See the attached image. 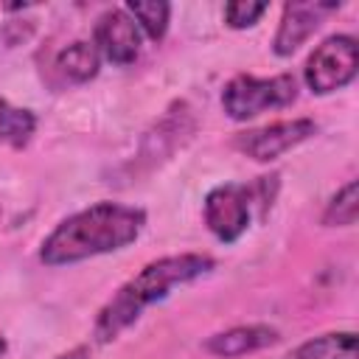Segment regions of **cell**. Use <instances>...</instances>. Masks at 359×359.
<instances>
[{"label":"cell","mask_w":359,"mask_h":359,"mask_svg":"<svg viewBox=\"0 0 359 359\" xmlns=\"http://www.w3.org/2000/svg\"><path fill=\"white\" fill-rule=\"evenodd\" d=\"M146 224V210L95 202L67 219H62L39 247V261L45 266H67L95 255L118 252L129 247Z\"/></svg>","instance_id":"obj_1"},{"label":"cell","mask_w":359,"mask_h":359,"mask_svg":"<svg viewBox=\"0 0 359 359\" xmlns=\"http://www.w3.org/2000/svg\"><path fill=\"white\" fill-rule=\"evenodd\" d=\"M210 269H213V258L199 255V252L165 255V258H157V261L146 264L98 311L95 325H93L95 342H101V345L112 342L121 331H126L132 323H137L143 309H149L151 303H160L163 297H168L171 289L185 286V283L208 275Z\"/></svg>","instance_id":"obj_2"},{"label":"cell","mask_w":359,"mask_h":359,"mask_svg":"<svg viewBox=\"0 0 359 359\" xmlns=\"http://www.w3.org/2000/svg\"><path fill=\"white\" fill-rule=\"evenodd\" d=\"M297 98V81L289 73L258 79V76H236L222 90V107L233 121H250L266 109L289 107Z\"/></svg>","instance_id":"obj_3"},{"label":"cell","mask_w":359,"mask_h":359,"mask_svg":"<svg viewBox=\"0 0 359 359\" xmlns=\"http://www.w3.org/2000/svg\"><path fill=\"white\" fill-rule=\"evenodd\" d=\"M359 70V45L351 34H334L306 59L303 79L314 95H328L342 90L356 79Z\"/></svg>","instance_id":"obj_4"},{"label":"cell","mask_w":359,"mask_h":359,"mask_svg":"<svg viewBox=\"0 0 359 359\" xmlns=\"http://www.w3.org/2000/svg\"><path fill=\"white\" fill-rule=\"evenodd\" d=\"M250 219H252L250 185L227 182V185L213 188L205 196V224L219 241L224 244L238 241L247 233Z\"/></svg>","instance_id":"obj_5"},{"label":"cell","mask_w":359,"mask_h":359,"mask_svg":"<svg viewBox=\"0 0 359 359\" xmlns=\"http://www.w3.org/2000/svg\"><path fill=\"white\" fill-rule=\"evenodd\" d=\"M317 135V123L311 118H292V121H275L261 129L241 132L236 137V149L255 163H269L278 160L280 154L292 151L294 146L306 143L309 137Z\"/></svg>","instance_id":"obj_6"},{"label":"cell","mask_w":359,"mask_h":359,"mask_svg":"<svg viewBox=\"0 0 359 359\" xmlns=\"http://www.w3.org/2000/svg\"><path fill=\"white\" fill-rule=\"evenodd\" d=\"M93 45L112 65H132L140 53V28L126 8H109L95 20Z\"/></svg>","instance_id":"obj_7"},{"label":"cell","mask_w":359,"mask_h":359,"mask_svg":"<svg viewBox=\"0 0 359 359\" xmlns=\"http://www.w3.org/2000/svg\"><path fill=\"white\" fill-rule=\"evenodd\" d=\"M339 8V3H286L280 25L272 39V50L278 56H292L323 22L328 11Z\"/></svg>","instance_id":"obj_8"},{"label":"cell","mask_w":359,"mask_h":359,"mask_svg":"<svg viewBox=\"0 0 359 359\" xmlns=\"http://www.w3.org/2000/svg\"><path fill=\"white\" fill-rule=\"evenodd\" d=\"M280 339V334L269 325H236L227 331H219L205 339V351L219 359H236L261 348H269Z\"/></svg>","instance_id":"obj_9"},{"label":"cell","mask_w":359,"mask_h":359,"mask_svg":"<svg viewBox=\"0 0 359 359\" xmlns=\"http://www.w3.org/2000/svg\"><path fill=\"white\" fill-rule=\"evenodd\" d=\"M289 359H359L353 331H331L297 345Z\"/></svg>","instance_id":"obj_10"},{"label":"cell","mask_w":359,"mask_h":359,"mask_svg":"<svg viewBox=\"0 0 359 359\" xmlns=\"http://www.w3.org/2000/svg\"><path fill=\"white\" fill-rule=\"evenodd\" d=\"M56 67L59 73L73 81V84H84L90 79L98 76V67H101V53L93 42H73L67 45L59 56H56Z\"/></svg>","instance_id":"obj_11"},{"label":"cell","mask_w":359,"mask_h":359,"mask_svg":"<svg viewBox=\"0 0 359 359\" xmlns=\"http://www.w3.org/2000/svg\"><path fill=\"white\" fill-rule=\"evenodd\" d=\"M36 129V115L31 109L0 101V143L11 149H22Z\"/></svg>","instance_id":"obj_12"},{"label":"cell","mask_w":359,"mask_h":359,"mask_svg":"<svg viewBox=\"0 0 359 359\" xmlns=\"http://www.w3.org/2000/svg\"><path fill=\"white\" fill-rule=\"evenodd\" d=\"M123 8H126V14L137 22V28L149 39L160 42L165 36V31H168V14H171V6L168 3H163V0H129Z\"/></svg>","instance_id":"obj_13"},{"label":"cell","mask_w":359,"mask_h":359,"mask_svg":"<svg viewBox=\"0 0 359 359\" xmlns=\"http://www.w3.org/2000/svg\"><path fill=\"white\" fill-rule=\"evenodd\" d=\"M359 219V182L348 180L325 205L323 224L325 227H351Z\"/></svg>","instance_id":"obj_14"},{"label":"cell","mask_w":359,"mask_h":359,"mask_svg":"<svg viewBox=\"0 0 359 359\" xmlns=\"http://www.w3.org/2000/svg\"><path fill=\"white\" fill-rule=\"evenodd\" d=\"M266 11V3H255V0H233L224 6V22L230 28H250L261 20V14Z\"/></svg>","instance_id":"obj_15"},{"label":"cell","mask_w":359,"mask_h":359,"mask_svg":"<svg viewBox=\"0 0 359 359\" xmlns=\"http://www.w3.org/2000/svg\"><path fill=\"white\" fill-rule=\"evenodd\" d=\"M56 359H87V348L79 345V348H73V351H67V353H62V356H56Z\"/></svg>","instance_id":"obj_16"},{"label":"cell","mask_w":359,"mask_h":359,"mask_svg":"<svg viewBox=\"0 0 359 359\" xmlns=\"http://www.w3.org/2000/svg\"><path fill=\"white\" fill-rule=\"evenodd\" d=\"M6 348H8V345H6V339H3V337H0V356H3V353H6Z\"/></svg>","instance_id":"obj_17"}]
</instances>
